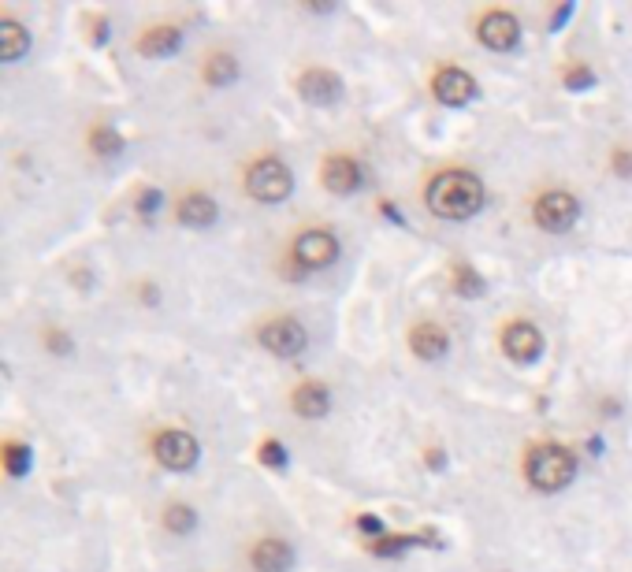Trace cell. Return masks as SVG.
Returning <instances> with one entry per match:
<instances>
[{"mask_svg":"<svg viewBox=\"0 0 632 572\" xmlns=\"http://www.w3.org/2000/svg\"><path fill=\"white\" fill-rule=\"evenodd\" d=\"M484 205V182L469 171H447L435 175L428 186V208L439 220H469Z\"/></svg>","mask_w":632,"mask_h":572,"instance_id":"6da1fadb","label":"cell"},{"mask_svg":"<svg viewBox=\"0 0 632 572\" xmlns=\"http://www.w3.org/2000/svg\"><path fill=\"white\" fill-rule=\"evenodd\" d=\"M525 476L528 483L540 487V491H562V487L577 476V457H573V450L558 446V442L532 446L525 457Z\"/></svg>","mask_w":632,"mask_h":572,"instance_id":"7a4b0ae2","label":"cell"},{"mask_svg":"<svg viewBox=\"0 0 632 572\" xmlns=\"http://www.w3.org/2000/svg\"><path fill=\"white\" fill-rule=\"evenodd\" d=\"M246 190H250V197L264 201V205H276V201H287L290 197L294 179H290V171L283 160L264 156V160H257V164L250 168V175H246Z\"/></svg>","mask_w":632,"mask_h":572,"instance_id":"3957f363","label":"cell"},{"mask_svg":"<svg viewBox=\"0 0 632 572\" xmlns=\"http://www.w3.org/2000/svg\"><path fill=\"white\" fill-rule=\"evenodd\" d=\"M153 454L164 468H172V472H186V468L198 465V439L190 435V431H160L157 442H153Z\"/></svg>","mask_w":632,"mask_h":572,"instance_id":"277c9868","label":"cell"},{"mask_svg":"<svg viewBox=\"0 0 632 572\" xmlns=\"http://www.w3.org/2000/svg\"><path fill=\"white\" fill-rule=\"evenodd\" d=\"M580 216V201L566 190H554V194H543L536 201V223L543 231H566L573 227Z\"/></svg>","mask_w":632,"mask_h":572,"instance_id":"5b68a950","label":"cell"},{"mask_svg":"<svg viewBox=\"0 0 632 572\" xmlns=\"http://www.w3.org/2000/svg\"><path fill=\"white\" fill-rule=\"evenodd\" d=\"M335 257H339V242H335V234L328 231H305L302 238H298V246H294V260H298L302 268H309V272L335 264Z\"/></svg>","mask_w":632,"mask_h":572,"instance_id":"8992f818","label":"cell"},{"mask_svg":"<svg viewBox=\"0 0 632 572\" xmlns=\"http://www.w3.org/2000/svg\"><path fill=\"white\" fill-rule=\"evenodd\" d=\"M480 41L488 45V49L495 52H506V49H514L517 41H521V26H517L514 15H506V12H488L484 19H480Z\"/></svg>","mask_w":632,"mask_h":572,"instance_id":"52a82bcc","label":"cell"},{"mask_svg":"<svg viewBox=\"0 0 632 572\" xmlns=\"http://www.w3.org/2000/svg\"><path fill=\"white\" fill-rule=\"evenodd\" d=\"M261 342L279 357H298L305 350V327L298 320H272L261 331Z\"/></svg>","mask_w":632,"mask_h":572,"instance_id":"ba28073f","label":"cell"},{"mask_svg":"<svg viewBox=\"0 0 632 572\" xmlns=\"http://www.w3.org/2000/svg\"><path fill=\"white\" fill-rule=\"evenodd\" d=\"M502 350L510 353L517 364L536 361V357L543 353L540 327H532V324H510V327H506V335H502Z\"/></svg>","mask_w":632,"mask_h":572,"instance_id":"9c48e42d","label":"cell"},{"mask_svg":"<svg viewBox=\"0 0 632 572\" xmlns=\"http://www.w3.org/2000/svg\"><path fill=\"white\" fill-rule=\"evenodd\" d=\"M432 90L443 104H465V101H473L476 82H473V75L461 71V67H443V71L435 75Z\"/></svg>","mask_w":632,"mask_h":572,"instance_id":"30bf717a","label":"cell"},{"mask_svg":"<svg viewBox=\"0 0 632 572\" xmlns=\"http://www.w3.org/2000/svg\"><path fill=\"white\" fill-rule=\"evenodd\" d=\"M298 93H302L309 104H335L343 97V82L331 75V71L313 67V71H305V75L298 78Z\"/></svg>","mask_w":632,"mask_h":572,"instance_id":"8fae6325","label":"cell"},{"mask_svg":"<svg viewBox=\"0 0 632 572\" xmlns=\"http://www.w3.org/2000/svg\"><path fill=\"white\" fill-rule=\"evenodd\" d=\"M320 179L335 194H350V190L361 186V168H357L350 156H331V160H324V168H320Z\"/></svg>","mask_w":632,"mask_h":572,"instance_id":"7c38bea8","label":"cell"},{"mask_svg":"<svg viewBox=\"0 0 632 572\" xmlns=\"http://www.w3.org/2000/svg\"><path fill=\"white\" fill-rule=\"evenodd\" d=\"M409 346H413V353H417L421 361H439V357L450 350V338H447V331H443V327L421 324V327H413Z\"/></svg>","mask_w":632,"mask_h":572,"instance_id":"4fadbf2b","label":"cell"},{"mask_svg":"<svg viewBox=\"0 0 632 572\" xmlns=\"http://www.w3.org/2000/svg\"><path fill=\"white\" fill-rule=\"evenodd\" d=\"M290 561H294V550L283 539H261L253 546V569L257 572H287Z\"/></svg>","mask_w":632,"mask_h":572,"instance_id":"5bb4252c","label":"cell"},{"mask_svg":"<svg viewBox=\"0 0 632 572\" xmlns=\"http://www.w3.org/2000/svg\"><path fill=\"white\" fill-rule=\"evenodd\" d=\"M294 409L305 420H320L331 409V390L324 383H302V387L294 390Z\"/></svg>","mask_w":632,"mask_h":572,"instance_id":"9a60e30c","label":"cell"},{"mask_svg":"<svg viewBox=\"0 0 632 572\" xmlns=\"http://www.w3.org/2000/svg\"><path fill=\"white\" fill-rule=\"evenodd\" d=\"M183 45V34L175 30V26H157V30H149L142 41H138V52L142 56H168Z\"/></svg>","mask_w":632,"mask_h":572,"instance_id":"2e32d148","label":"cell"},{"mask_svg":"<svg viewBox=\"0 0 632 572\" xmlns=\"http://www.w3.org/2000/svg\"><path fill=\"white\" fill-rule=\"evenodd\" d=\"M179 220L186 223V227H209L212 220H216V201L205 194H190L179 205Z\"/></svg>","mask_w":632,"mask_h":572,"instance_id":"e0dca14e","label":"cell"},{"mask_svg":"<svg viewBox=\"0 0 632 572\" xmlns=\"http://www.w3.org/2000/svg\"><path fill=\"white\" fill-rule=\"evenodd\" d=\"M27 49H30V34H27V30L15 23V19H4V23H0V56L12 64V60H19V56H23Z\"/></svg>","mask_w":632,"mask_h":572,"instance_id":"ac0fdd59","label":"cell"},{"mask_svg":"<svg viewBox=\"0 0 632 572\" xmlns=\"http://www.w3.org/2000/svg\"><path fill=\"white\" fill-rule=\"evenodd\" d=\"M231 78H238V60L227 52H216L209 64H205V82L209 86H227Z\"/></svg>","mask_w":632,"mask_h":572,"instance_id":"d6986e66","label":"cell"},{"mask_svg":"<svg viewBox=\"0 0 632 572\" xmlns=\"http://www.w3.org/2000/svg\"><path fill=\"white\" fill-rule=\"evenodd\" d=\"M164 528L175 535H190L194 528H198V517H194V509L190 506H172L168 513H164Z\"/></svg>","mask_w":632,"mask_h":572,"instance_id":"ffe728a7","label":"cell"},{"mask_svg":"<svg viewBox=\"0 0 632 572\" xmlns=\"http://www.w3.org/2000/svg\"><path fill=\"white\" fill-rule=\"evenodd\" d=\"M90 149L97 156H116V153H123V138H119L112 127H97L90 134Z\"/></svg>","mask_w":632,"mask_h":572,"instance_id":"44dd1931","label":"cell"},{"mask_svg":"<svg viewBox=\"0 0 632 572\" xmlns=\"http://www.w3.org/2000/svg\"><path fill=\"white\" fill-rule=\"evenodd\" d=\"M4 465H8L12 476H23L30 468V450L23 442H8V446H4Z\"/></svg>","mask_w":632,"mask_h":572,"instance_id":"7402d4cb","label":"cell"},{"mask_svg":"<svg viewBox=\"0 0 632 572\" xmlns=\"http://www.w3.org/2000/svg\"><path fill=\"white\" fill-rule=\"evenodd\" d=\"M454 286H458V294H465V298H476V294L484 290L480 275H476L473 268H465V264H458V268H454Z\"/></svg>","mask_w":632,"mask_h":572,"instance_id":"603a6c76","label":"cell"},{"mask_svg":"<svg viewBox=\"0 0 632 572\" xmlns=\"http://www.w3.org/2000/svg\"><path fill=\"white\" fill-rule=\"evenodd\" d=\"M592 82H595V75L584 64H573L566 71V86H569V90H584V86H592Z\"/></svg>","mask_w":632,"mask_h":572,"instance_id":"cb8c5ba5","label":"cell"},{"mask_svg":"<svg viewBox=\"0 0 632 572\" xmlns=\"http://www.w3.org/2000/svg\"><path fill=\"white\" fill-rule=\"evenodd\" d=\"M261 461H264V465L283 468V465H287V454H283V446L272 439V442H264V446H261Z\"/></svg>","mask_w":632,"mask_h":572,"instance_id":"d4e9b609","label":"cell"},{"mask_svg":"<svg viewBox=\"0 0 632 572\" xmlns=\"http://www.w3.org/2000/svg\"><path fill=\"white\" fill-rule=\"evenodd\" d=\"M157 205H160V190H145V194L138 197V212H142V216H153Z\"/></svg>","mask_w":632,"mask_h":572,"instance_id":"484cf974","label":"cell"},{"mask_svg":"<svg viewBox=\"0 0 632 572\" xmlns=\"http://www.w3.org/2000/svg\"><path fill=\"white\" fill-rule=\"evenodd\" d=\"M614 171L625 175V179H632V149H618V153H614Z\"/></svg>","mask_w":632,"mask_h":572,"instance_id":"4316f807","label":"cell"},{"mask_svg":"<svg viewBox=\"0 0 632 572\" xmlns=\"http://www.w3.org/2000/svg\"><path fill=\"white\" fill-rule=\"evenodd\" d=\"M357 528H361V532H369V535H376V539H383V524L376 517H361V520H357Z\"/></svg>","mask_w":632,"mask_h":572,"instance_id":"83f0119b","label":"cell"},{"mask_svg":"<svg viewBox=\"0 0 632 572\" xmlns=\"http://www.w3.org/2000/svg\"><path fill=\"white\" fill-rule=\"evenodd\" d=\"M49 350H56V353H71V342H67V335H49Z\"/></svg>","mask_w":632,"mask_h":572,"instance_id":"f1b7e54d","label":"cell"}]
</instances>
